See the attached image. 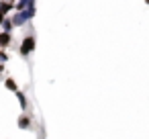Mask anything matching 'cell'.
Here are the masks:
<instances>
[{"mask_svg": "<svg viewBox=\"0 0 149 139\" xmlns=\"http://www.w3.org/2000/svg\"><path fill=\"white\" fill-rule=\"evenodd\" d=\"M10 8H13V2H4V0H0V10H2L4 15H6Z\"/></svg>", "mask_w": 149, "mask_h": 139, "instance_id": "4", "label": "cell"}, {"mask_svg": "<svg viewBox=\"0 0 149 139\" xmlns=\"http://www.w3.org/2000/svg\"><path fill=\"white\" fill-rule=\"evenodd\" d=\"M10 45V31H2L0 33V47H8Z\"/></svg>", "mask_w": 149, "mask_h": 139, "instance_id": "2", "label": "cell"}, {"mask_svg": "<svg viewBox=\"0 0 149 139\" xmlns=\"http://www.w3.org/2000/svg\"><path fill=\"white\" fill-rule=\"evenodd\" d=\"M29 125H31V121H29V117H19V127L21 129H29Z\"/></svg>", "mask_w": 149, "mask_h": 139, "instance_id": "3", "label": "cell"}, {"mask_svg": "<svg viewBox=\"0 0 149 139\" xmlns=\"http://www.w3.org/2000/svg\"><path fill=\"white\" fill-rule=\"evenodd\" d=\"M0 27H2V29H4V31H10V27H13V21H10V19H6V17H4V21H2V25H0Z\"/></svg>", "mask_w": 149, "mask_h": 139, "instance_id": "6", "label": "cell"}, {"mask_svg": "<svg viewBox=\"0 0 149 139\" xmlns=\"http://www.w3.org/2000/svg\"><path fill=\"white\" fill-rule=\"evenodd\" d=\"M0 61H8V53L6 51H0Z\"/></svg>", "mask_w": 149, "mask_h": 139, "instance_id": "8", "label": "cell"}, {"mask_svg": "<svg viewBox=\"0 0 149 139\" xmlns=\"http://www.w3.org/2000/svg\"><path fill=\"white\" fill-rule=\"evenodd\" d=\"M145 2H147V4H149V0H145Z\"/></svg>", "mask_w": 149, "mask_h": 139, "instance_id": "10", "label": "cell"}, {"mask_svg": "<svg viewBox=\"0 0 149 139\" xmlns=\"http://www.w3.org/2000/svg\"><path fill=\"white\" fill-rule=\"evenodd\" d=\"M33 49H35V37H33V35H29V37H25V39H23V45H21V55H29Z\"/></svg>", "mask_w": 149, "mask_h": 139, "instance_id": "1", "label": "cell"}, {"mask_svg": "<svg viewBox=\"0 0 149 139\" xmlns=\"http://www.w3.org/2000/svg\"><path fill=\"white\" fill-rule=\"evenodd\" d=\"M17 98H19V102H21V106L25 108V106H27V98H25V94H23L21 90H17Z\"/></svg>", "mask_w": 149, "mask_h": 139, "instance_id": "5", "label": "cell"}, {"mask_svg": "<svg viewBox=\"0 0 149 139\" xmlns=\"http://www.w3.org/2000/svg\"><path fill=\"white\" fill-rule=\"evenodd\" d=\"M6 88H8V90H17V82L8 78V80H6Z\"/></svg>", "mask_w": 149, "mask_h": 139, "instance_id": "7", "label": "cell"}, {"mask_svg": "<svg viewBox=\"0 0 149 139\" xmlns=\"http://www.w3.org/2000/svg\"><path fill=\"white\" fill-rule=\"evenodd\" d=\"M2 21H4V13L0 10V25H2Z\"/></svg>", "mask_w": 149, "mask_h": 139, "instance_id": "9", "label": "cell"}]
</instances>
